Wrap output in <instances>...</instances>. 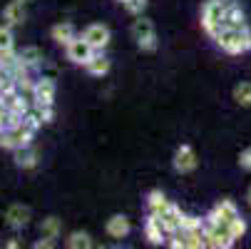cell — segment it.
I'll use <instances>...</instances> for the list:
<instances>
[{"instance_id": "e0dca14e", "label": "cell", "mask_w": 251, "mask_h": 249, "mask_svg": "<svg viewBox=\"0 0 251 249\" xmlns=\"http://www.w3.org/2000/svg\"><path fill=\"white\" fill-rule=\"evenodd\" d=\"M18 60H23L32 70V67H40L45 57H43V50L38 45H25L23 50H18Z\"/></svg>"}, {"instance_id": "83f0119b", "label": "cell", "mask_w": 251, "mask_h": 249, "mask_svg": "<svg viewBox=\"0 0 251 249\" xmlns=\"http://www.w3.org/2000/svg\"><path fill=\"white\" fill-rule=\"evenodd\" d=\"M226 227H229V234H231L234 239H241V237L246 234V220H244L241 215H239V217H234Z\"/></svg>"}, {"instance_id": "1f68e13d", "label": "cell", "mask_w": 251, "mask_h": 249, "mask_svg": "<svg viewBox=\"0 0 251 249\" xmlns=\"http://www.w3.org/2000/svg\"><path fill=\"white\" fill-rule=\"evenodd\" d=\"M15 85H18V90H20L23 95H30V97H32V90H35V80L30 78V73H27V75H23V78H18V80H15Z\"/></svg>"}, {"instance_id": "e575fe53", "label": "cell", "mask_w": 251, "mask_h": 249, "mask_svg": "<svg viewBox=\"0 0 251 249\" xmlns=\"http://www.w3.org/2000/svg\"><path fill=\"white\" fill-rule=\"evenodd\" d=\"M15 85V80H13V75L8 73V70H0V95H3L8 87H13Z\"/></svg>"}, {"instance_id": "74e56055", "label": "cell", "mask_w": 251, "mask_h": 249, "mask_svg": "<svg viewBox=\"0 0 251 249\" xmlns=\"http://www.w3.org/2000/svg\"><path fill=\"white\" fill-rule=\"evenodd\" d=\"M32 247H35V249H52V247H55V239H52V237H43V239L35 242Z\"/></svg>"}, {"instance_id": "5bb4252c", "label": "cell", "mask_w": 251, "mask_h": 249, "mask_svg": "<svg viewBox=\"0 0 251 249\" xmlns=\"http://www.w3.org/2000/svg\"><path fill=\"white\" fill-rule=\"evenodd\" d=\"M38 160H40V155H38V150H32V145L15 150V165L20 169H35L38 167Z\"/></svg>"}, {"instance_id": "cb8c5ba5", "label": "cell", "mask_w": 251, "mask_h": 249, "mask_svg": "<svg viewBox=\"0 0 251 249\" xmlns=\"http://www.w3.org/2000/svg\"><path fill=\"white\" fill-rule=\"evenodd\" d=\"M179 229H182V232H197V229H204V220H201V217H194V215H182Z\"/></svg>"}, {"instance_id": "d4e9b609", "label": "cell", "mask_w": 251, "mask_h": 249, "mask_svg": "<svg viewBox=\"0 0 251 249\" xmlns=\"http://www.w3.org/2000/svg\"><path fill=\"white\" fill-rule=\"evenodd\" d=\"M0 147H3V150H10V152H15V150L20 147L18 135H15V132H10V130H3V132H0Z\"/></svg>"}, {"instance_id": "d6986e66", "label": "cell", "mask_w": 251, "mask_h": 249, "mask_svg": "<svg viewBox=\"0 0 251 249\" xmlns=\"http://www.w3.org/2000/svg\"><path fill=\"white\" fill-rule=\"evenodd\" d=\"M169 204H172V202L164 197L162 190H152V192L147 194V209L152 212V215H164Z\"/></svg>"}, {"instance_id": "9c48e42d", "label": "cell", "mask_w": 251, "mask_h": 249, "mask_svg": "<svg viewBox=\"0 0 251 249\" xmlns=\"http://www.w3.org/2000/svg\"><path fill=\"white\" fill-rule=\"evenodd\" d=\"M182 215H184V212L179 209V204H174V202L167 207L164 215H159V224H162V229H164L167 237H172V234L179 232V222H182Z\"/></svg>"}, {"instance_id": "2e32d148", "label": "cell", "mask_w": 251, "mask_h": 249, "mask_svg": "<svg viewBox=\"0 0 251 249\" xmlns=\"http://www.w3.org/2000/svg\"><path fill=\"white\" fill-rule=\"evenodd\" d=\"M85 70L90 75H95V78H104L107 73H110V60H107L102 53H95L87 62H85Z\"/></svg>"}, {"instance_id": "9a60e30c", "label": "cell", "mask_w": 251, "mask_h": 249, "mask_svg": "<svg viewBox=\"0 0 251 249\" xmlns=\"http://www.w3.org/2000/svg\"><path fill=\"white\" fill-rule=\"evenodd\" d=\"M5 108L10 110V112H18V115H27L30 110H32V97L30 95H23V92H15L10 100H5Z\"/></svg>"}, {"instance_id": "7c38bea8", "label": "cell", "mask_w": 251, "mask_h": 249, "mask_svg": "<svg viewBox=\"0 0 251 249\" xmlns=\"http://www.w3.org/2000/svg\"><path fill=\"white\" fill-rule=\"evenodd\" d=\"M3 23L10 25V28H18L25 23V10H23V3L18 0H10V3L3 8Z\"/></svg>"}, {"instance_id": "4fadbf2b", "label": "cell", "mask_w": 251, "mask_h": 249, "mask_svg": "<svg viewBox=\"0 0 251 249\" xmlns=\"http://www.w3.org/2000/svg\"><path fill=\"white\" fill-rule=\"evenodd\" d=\"M222 28H246V15H244V10L239 5V0L226 8V13L222 18Z\"/></svg>"}, {"instance_id": "d6a6232c", "label": "cell", "mask_w": 251, "mask_h": 249, "mask_svg": "<svg viewBox=\"0 0 251 249\" xmlns=\"http://www.w3.org/2000/svg\"><path fill=\"white\" fill-rule=\"evenodd\" d=\"M20 125H23V115L8 110V115H5V120H3V127H5V130H18Z\"/></svg>"}, {"instance_id": "d590c367", "label": "cell", "mask_w": 251, "mask_h": 249, "mask_svg": "<svg viewBox=\"0 0 251 249\" xmlns=\"http://www.w3.org/2000/svg\"><path fill=\"white\" fill-rule=\"evenodd\" d=\"M239 165H241V169L251 172V147L241 150V155H239Z\"/></svg>"}, {"instance_id": "484cf974", "label": "cell", "mask_w": 251, "mask_h": 249, "mask_svg": "<svg viewBox=\"0 0 251 249\" xmlns=\"http://www.w3.org/2000/svg\"><path fill=\"white\" fill-rule=\"evenodd\" d=\"M23 125H25L27 130H32V132H38V130H40V127H43L45 122H43V117H40V112H38V110H35V108H32V110H30V112H27V115L23 117Z\"/></svg>"}, {"instance_id": "7bdbcfd3", "label": "cell", "mask_w": 251, "mask_h": 249, "mask_svg": "<svg viewBox=\"0 0 251 249\" xmlns=\"http://www.w3.org/2000/svg\"><path fill=\"white\" fill-rule=\"evenodd\" d=\"M120 3H122V0H120Z\"/></svg>"}, {"instance_id": "30bf717a", "label": "cell", "mask_w": 251, "mask_h": 249, "mask_svg": "<svg viewBox=\"0 0 251 249\" xmlns=\"http://www.w3.org/2000/svg\"><path fill=\"white\" fill-rule=\"evenodd\" d=\"M129 229H132V224H129V220L125 215H112L110 220H107V224H104V232L110 234L112 239H125L129 234Z\"/></svg>"}, {"instance_id": "3957f363", "label": "cell", "mask_w": 251, "mask_h": 249, "mask_svg": "<svg viewBox=\"0 0 251 249\" xmlns=\"http://www.w3.org/2000/svg\"><path fill=\"white\" fill-rule=\"evenodd\" d=\"M55 95H57V85H55L52 78H40V80H35L32 108H48V105H55Z\"/></svg>"}, {"instance_id": "6da1fadb", "label": "cell", "mask_w": 251, "mask_h": 249, "mask_svg": "<svg viewBox=\"0 0 251 249\" xmlns=\"http://www.w3.org/2000/svg\"><path fill=\"white\" fill-rule=\"evenodd\" d=\"M217 45L229 53V55H241L246 50H251V30L246 28H222V32L217 35Z\"/></svg>"}, {"instance_id": "4316f807", "label": "cell", "mask_w": 251, "mask_h": 249, "mask_svg": "<svg viewBox=\"0 0 251 249\" xmlns=\"http://www.w3.org/2000/svg\"><path fill=\"white\" fill-rule=\"evenodd\" d=\"M122 5L132 18H137V15H142L147 10V0H122Z\"/></svg>"}, {"instance_id": "8d00e7d4", "label": "cell", "mask_w": 251, "mask_h": 249, "mask_svg": "<svg viewBox=\"0 0 251 249\" xmlns=\"http://www.w3.org/2000/svg\"><path fill=\"white\" fill-rule=\"evenodd\" d=\"M35 110L40 112V117H43V122H45V125L55 120V110H52V105H48V108H35Z\"/></svg>"}, {"instance_id": "277c9868", "label": "cell", "mask_w": 251, "mask_h": 249, "mask_svg": "<svg viewBox=\"0 0 251 249\" xmlns=\"http://www.w3.org/2000/svg\"><path fill=\"white\" fill-rule=\"evenodd\" d=\"M65 53H67V60H70V62H75V65H85V62L97 53V50H95V48L82 38V35H80V38L75 35V38L65 45Z\"/></svg>"}, {"instance_id": "f1b7e54d", "label": "cell", "mask_w": 251, "mask_h": 249, "mask_svg": "<svg viewBox=\"0 0 251 249\" xmlns=\"http://www.w3.org/2000/svg\"><path fill=\"white\" fill-rule=\"evenodd\" d=\"M18 60L15 48H0V70H10V65Z\"/></svg>"}, {"instance_id": "ab89813d", "label": "cell", "mask_w": 251, "mask_h": 249, "mask_svg": "<svg viewBox=\"0 0 251 249\" xmlns=\"http://www.w3.org/2000/svg\"><path fill=\"white\" fill-rule=\"evenodd\" d=\"M246 199H249V204H251V190H249V194H246Z\"/></svg>"}, {"instance_id": "836d02e7", "label": "cell", "mask_w": 251, "mask_h": 249, "mask_svg": "<svg viewBox=\"0 0 251 249\" xmlns=\"http://www.w3.org/2000/svg\"><path fill=\"white\" fill-rule=\"evenodd\" d=\"M137 45H139L142 53H154V50H157V35H150V38L137 40Z\"/></svg>"}, {"instance_id": "603a6c76", "label": "cell", "mask_w": 251, "mask_h": 249, "mask_svg": "<svg viewBox=\"0 0 251 249\" xmlns=\"http://www.w3.org/2000/svg\"><path fill=\"white\" fill-rule=\"evenodd\" d=\"M234 100L241 108H251V83H239L234 87Z\"/></svg>"}, {"instance_id": "44dd1931", "label": "cell", "mask_w": 251, "mask_h": 249, "mask_svg": "<svg viewBox=\"0 0 251 249\" xmlns=\"http://www.w3.org/2000/svg\"><path fill=\"white\" fill-rule=\"evenodd\" d=\"M65 244L70 249H90V247H95V242H92V237L87 232H73L65 239Z\"/></svg>"}, {"instance_id": "7402d4cb", "label": "cell", "mask_w": 251, "mask_h": 249, "mask_svg": "<svg viewBox=\"0 0 251 249\" xmlns=\"http://www.w3.org/2000/svg\"><path fill=\"white\" fill-rule=\"evenodd\" d=\"M40 234L57 239V237L62 234V220H57V217H45V220L40 222Z\"/></svg>"}, {"instance_id": "ac0fdd59", "label": "cell", "mask_w": 251, "mask_h": 249, "mask_svg": "<svg viewBox=\"0 0 251 249\" xmlns=\"http://www.w3.org/2000/svg\"><path fill=\"white\" fill-rule=\"evenodd\" d=\"M150 35H157L154 32V23L145 15H137V20L132 23V38L134 40H142V38H150Z\"/></svg>"}, {"instance_id": "b9f144b4", "label": "cell", "mask_w": 251, "mask_h": 249, "mask_svg": "<svg viewBox=\"0 0 251 249\" xmlns=\"http://www.w3.org/2000/svg\"><path fill=\"white\" fill-rule=\"evenodd\" d=\"M3 130H5V127H3V122H0V132H3Z\"/></svg>"}, {"instance_id": "f546056e", "label": "cell", "mask_w": 251, "mask_h": 249, "mask_svg": "<svg viewBox=\"0 0 251 249\" xmlns=\"http://www.w3.org/2000/svg\"><path fill=\"white\" fill-rule=\"evenodd\" d=\"M0 48H15V35H13V28L0 23Z\"/></svg>"}, {"instance_id": "ffe728a7", "label": "cell", "mask_w": 251, "mask_h": 249, "mask_svg": "<svg viewBox=\"0 0 251 249\" xmlns=\"http://www.w3.org/2000/svg\"><path fill=\"white\" fill-rule=\"evenodd\" d=\"M50 35H52V40H55V43L67 45L70 40L75 38V28H73V23H57V25H52Z\"/></svg>"}, {"instance_id": "ba28073f", "label": "cell", "mask_w": 251, "mask_h": 249, "mask_svg": "<svg viewBox=\"0 0 251 249\" xmlns=\"http://www.w3.org/2000/svg\"><path fill=\"white\" fill-rule=\"evenodd\" d=\"M5 224L10 229H23L30 224V207L25 204H10L5 209Z\"/></svg>"}, {"instance_id": "f35d334b", "label": "cell", "mask_w": 251, "mask_h": 249, "mask_svg": "<svg viewBox=\"0 0 251 249\" xmlns=\"http://www.w3.org/2000/svg\"><path fill=\"white\" fill-rule=\"evenodd\" d=\"M5 247H8V249H18V247H20V239H18V237H10V239L5 242Z\"/></svg>"}, {"instance_id": "52a82bcc", "label": "cell", "mask_w": 251, "mask_h": 249, "mask_svg": "<svg viewBox=\"0 0 251 249\" xmlns=\"http://www.w3.org/2000/svg\"><path fill=\"white\" fill-rule=\"evenodd\" d=\"M239 215H241V212H239V207H236L234 199H222L204 220H206V222H214V224H229V222H231L234 217H239Z\"/></svg>"}, {"instance_id": "7a4b0ae2", "label": "cell", "mask_w": 251, "mask_h": 249, "mask_svg": "<svg viewBox=\"0 0 251 249\" xmlns=\"http://www.w3.org/2000/svg\"><path fill=\"white\" fill-rule=\"evenodd\" d=\"M236 3V0H206L201 8V28L206 30L209 38L217 40V35L222 32V18L226 13V8Z\"/></svg>"}, {"instance_id": "60d3db41", "label": "cell", "mask_w": 251, "mask_h": 249, "mask_svg": "<svg viewBox=\"0 0 251 249\" xmlns=\"http://www.w3.org/2000/svg\"><path fill=\"white\" fill-rule=\"evenodd\" d=\"M18 3H23V5H25V3H30V0H18Z\"/></svg>"}, {"instance_id": "5b68a950", "label": "cell", "mask_w": 251, "mask_h": 249, "mask_svg": "<svg viewBox=\"0 0 251 249\" xmlns=\"http://www.w3.org/2000/svg\"><path fill=\"white\" fill-rule=\"evenodd\" d=\"M82 38L97 50V53H102L107 45H110V28H107L104 23H92V25H87L85 30H82Z\"/></svg>"}, {"instance_id": "8992f818", "label": "cell", "mask_w": 251, "mask_h": 249, "mask_svg": "<svg viewBox=\"0 0 251 249\" xmlns=\"http://www.w3.org/2000/svg\"><path fill=\"white\" fill-rule=\"evenodd\" d=\"M172 162H174V169H176L179 174H189V172L197 169L199 157H197V152H194L192 145H179L176 152H174V160H172Z\"/></svg>"}, {"instance_id": "8fae6325", "label": "cell", "mask_w": 251, "mask_h": 249, "mask_svg": "<svg viewBox=\"0 0 251 249\" xmlns=\"http://www.w3.org/2000/svg\"><path fill=\"white\" fill-rule=\"evenodd\" d=\"M145 237L150 239V244H164L167 242V234H164V229H162V224H159V215H147V220H145Z\"/></svg>"}, {"instance_id": "4dcf8cb0", "label": "cell", "mask_w": 251, "mask_h": 249, "mask_svg": "<svg viewBox=\"0 0 251 249\" xmlns=\"http://www.w3.org/2000/svg\"><path fill=\"white\" fill-rule=\"evenodd\" d=\"M10 132H15V135H18V142H20V147H30V145H32V139H35V135H38V132L27 130L25 125H20L18 130H10Z\"/></svg>"}]
</instances>
